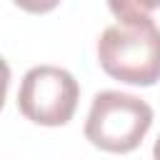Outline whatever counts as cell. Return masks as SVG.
<instances>
[{
  "instance_id": "cell-7",
  "label": "cell",
  "mask_w": 160,
  "mask_h": 160,
  "mask_svg": "<svg viewBox=\"0 0 160 160\" xmlns=\"http://www.w3.org/2000/svg\"><path fill=\"white\" fill-rule=\"evenodd\" d=\"M158 2H160V0H158Z\"/></svg>"
},
{
  "instance_id": "cell-4",
  "label": "cell",
  "mask_w": 160,
  "mask_h": 160,
  "mask_svg": "<svg viewBox=\"0 0 160 160\" xmlns=\"http://www.w3.org/2000/svg\"><path fill=\"white\" fill-rule=\"evenodd\" d=\"M108 8L118 20H140V18H150V12L160 8V2L158 0H108Z\"/></svg>"
},
{
  "instance_id": "cell-3",
  "label": "cell",
  "mask_w": 160,
  "mask_h": 160,
  "mask_svg": "<svg viewBox=\"0 0 160 160\" xmlns=\"http://www.w3.org/2000/svg\"><path fill=\"white\" fill-rule=\"evenodd\" d=\"M80 85L65 68L35 65L22 75L18 90V110L35 125H68L78 110Z\"/></svg>"
},
{
  "instance_id": "cell-1",
  "label": "cell",
  "mask_w": 160,
  "mask_h": 160,
  "mask_svg": "<svg viewBox=\"0 0 160 160\" xmlns=\"http://www.w3.org/2000/svg\"><path fill=\"white\" fill-rule=\"evenodd\" d=\"M98 62L125 85H155L160 80V28L152 18L118 20L98 40Z\"/></svg>"
},
{
  "instance_id": "cell-6",
  "label": "cell",
  "mask_w": 160,
  "mask_h": 160,
  "mask_svg": "<svg viewBox=\"0 0 160 160\" xmlns=\"http://www.w3.org/2000/svg\"><path fill=\"white\" fill-rule=\"evenodd\" d=\"M152 155H155V158H158V160H160V138H158V140H155V148H152Z\"/></svg>"
},
{
  "instance_id": "cell-5",
  "label": "cell",
  "mask_w": 160,
  "mask_h": 160,
  "mask_svg": "<svg viewBox=\"0 0 160 160\" xmlns=\"http://www.w3.org/2000/svg\"><path fill=\"white\" fill-rule=\"evenodd\" d=\"M20 10L25 12H32V15H45L50 10H55L60 5V0H12Z\"/></svg>"
},
{
  "instance_id": "cell-2",
  "label": "cell",
  "mask_w": 160,
  "mask_h": 160,
  "mask_svg": "<svg viewBox=\"0 0 160 160\" xmlns=\"http://www.w3.org/2000/svg\"><path fill=\"white\" fill-rule=\"evenodd\" d=\"M152 125V108L138 95L120 90H102L92 98L85 138L105 152L135 150Z\"/></svg>"
}]
</instances>
